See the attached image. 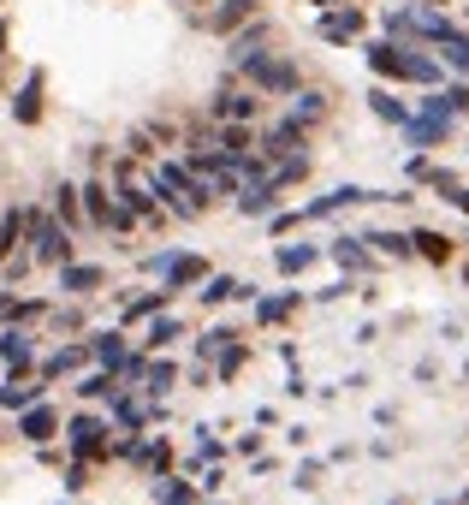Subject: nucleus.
<instances>
[{
	"mask_svg": "<svg viewBox=\"0 0 469 505\" xmlns=\"http://www.w3.org/2000/svg\"><path fill=\"white\" fill-rule=\"evenodd\" d=\"M369 66L380 72V78H410V83H434L440 78V66L422 54H410V48H398V42H374L369 48Z\"/></svg>",
	"mask_w": 469,
	"mask_h": 505,
	"instance_id": "1",
	"label": "nucleus"
},
{
	"mask_svg": "<svg viewBox=\"0 0 469 505\" xmlns=\"http://www.w3.org/2000/svg\"><path fill=\"white\" fill-rule=\"evenodd\" d=\"M244 72H250V83L262 90V96H292L297 90V66L285 54H250Z\"/></svg>",
	"mask_w": 469,
	"mask_h": 505,
	"instance_id": "2",
	"label": "nucleus"
},
{
	"mask_svg": "<svg viewBox=\"0 0 469 505\" xmlns=\"http://www.w3.org/2000/svg\"><path fill=\"white\" fill-rule=\"evenodd\" d=\"M255 6H262V0H220V12H208V30H215V36H232L238 24L255 19Z\"/></svg>",
	"mask_w": 469,
	"mask_h": 505,
	"instance_id": "3",
	"label": "nucleus"
},
{
	"mask_svg": "<svg viewBox=\"0 0 469 505\" xmlns=\"http://www.w3.org/2000/svg\"><path fill=\"white\" fill-rule=\"evenodd\" d=\"M36 256H42V262H66V233L48 226L42 214H36Z\"/></svg>",
	"mask_w": 469,
	"mask_h": 505,
	"instance_id": "4",
	"label": "nucleus"
},
{
	"mask_svg": "<svg viewBox=\"0 0 469 505\" xmlns=\"http://www.w3.org/2000/svg\"><path fill=\"white\" fill-rule=\"evenodd\" d=\"M356 30H363V12H332V19H321V36L327 42H351Z\"/></svg>",
	"mask_w": 469,
	"mask_h": 505,
	"instance_id": "5",
	"label": "nucleus"
},
{
	"mask_svg": "<svg viewBox=\"0 0 469 505\" xmlns=\"http://www.w3.org/2000/svg\"><path fill=\"white\" fill-rule=\"evenodd\" d=\"M215 114L220 119H255V114H262V101H255V96H220Z\"/></svg>",
	"mask_w": 469,
	"mask_h": 505,
	"instance_id": "6",
	"label": "nucleus"
},
{
	"mask_svg": "<svg viewBox=\"0 0 469 505\" xmlns=\"http://www.w3.org/2000/svg\"><path fill=\"white\" fill-rule=\"evenodd\" d=\"M90 214H96V226H125V214H113V202H107V191H101V185H90Z\"/></svg>",
	"mask_w": 469,
	"mask_h": 505,
	"instance_id": "7",
	"label": "nucleus"
},
{
	"mask_svg": "<svg viewBox=\"0 0 469 505\" xmlns=\"http://www.w3.org/2000/svg\"><path fill=\"white\" fill-rule=\"evenodd\" d=\"M12 114H19L24 125H36V119H42V78H30V90L12 101Z\"/></svg>",
	"mask_w": 469,
	"mask_h": 505,
	"instance_id": "8",
	"label": "nucleus"
},
{
	"mask_svg": "<svg viewBox=\"0 0 469 505\" xmlns=\"http://www.w3.org/2000/svg\"><path fill=\"white\" fill-rule=\"evenodd\" d=\"M440 54H446V66H457V72H469V36H464V30H451V36L440 42Z\"/></svg>",
	"mask_w": 469,
	"mask_h": 505,
	"instance_id": "9",
	"label": "nucleus"
},
{
	"mask_svg": "<svg viewBox=\"0 0 469 505\" xmlns=\"http://www.w3.org/2000/svg\"><path fill=\"white\" fill-rule=\"evenodd\" d=\"M321 114H327V96H321V90L297 96V119H321Z\"/></svg>",
	"mask_w": 469,
	"mask_h": 505,
	"instance_id": "10",
	"label": "nucleus"
},
{
	"mask_svg": "<svg viewBox=\"0 0 469 505\" xmlns=\"http://www.w3.org/2000/svg\"><path fill=\"white\" fill-rule=\"evenodd\" d=\"M369 101H374V114H380V119H410V114H404V107H398V101L387 96V90H374Z\"/></svg>",
	"mask_w": 469,
	"mask_h": 505,
	"instance_id": "11",
	"label": "nucleus"
},
{
	"mask_svg": "<svg viewBox=\"0 0 469 505\" xmlns=\"http://www.w3.org/2000/svg\"><path fill=\"white\" fill-rule=\"evenodd\" d=\"M59 214H66V220H78V191H72V185H59Z\"/></svg>",
	"mask_w": 469,
	"mask_h": 505,
	"instance_id": "12",
	"label": "nucleus"
},
{
	"mask_svg": "<svg viewBox=\"0 0 469 505\" xmlns=\"http://www.w3.org/2000/svg\"><path fill=\"white\" fill-rule=\"evenodd\" d=\"M24 428H30V440H42V434L54 428V416H48V410H36V416H30V422H24Z\"/></svg>",
	"mask_w": 469,
	"mask_h": 505,
	"instance_id": "13",
	"label": "nucleus"
},
{
	"mask_svg": "<svg viewBox=\"0 0 469 505\" xmlns=\"http://www.w3.org/2000/svg\"><path fill=\"white\" fill-rule=\"evenodd\" d=\"M0 48H6V19H0Z\"/></svg>",
	"mask_w": 469,
	"mask_h": 505,
	"instance_id": "14",
	"label": "nucleus"
},
{
	"mask_svg": "<svg viewBox=\"0 0 469 505\" xmlns=\"http://www.w3.org/2000/svg\"><path fill=\"white\" fill-rule=\"evenodd\" d=\"M422 6H440V0H422Z\"/></svg>",
	"mask_w": 469,
	"mask_h": 505,
	"instance_id": "15",
	"label": "nucleus"
},
{
	"mask_svg": "<svg viewBox=\"0 0 469 505\" xmlns=\"http://www.w3.org/2000/svg\"><path fill=\"white\" fill-rule=\"evenodd\" d=\"M309 6H321V0H309Z\"/></svg>",
	"mask_w": 469,
	"mask_h": 505,
	"instance_id": "16",
	"label": "nucleus"
},
{
	"mask_svg": "<svg viewBox=\"0 0 469 505\" xmlns=\"http://www.w3.org/2000/svg\"><path fill=\"white\" fill-rule=\"evenodd\" d=\"M184 6H196V0H184Z\"/></svg>",
	"mask_w": 469,
	"mask_h": 505,
	"instance_id": "17",
	"label": "nucleus"
}]
</instances>
